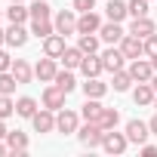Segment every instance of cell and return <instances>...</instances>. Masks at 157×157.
Returning <instances> with one entry per match:
<instances>
[{"label": "cell", "instance_id": "obj_33", "mask_svg": "<svg viewBox=\"0 0 157 157\" xmlns=\"http://www.w3.org/2000/svg\"><path fill=\"white\" fill-rule=\"evenodd\" d=\"M77 46H80L83 52H99V37H96V34H80Z\"/></svg>", "mask_w": 157, "mask_h": 157}, {"label": "cell", "instance_id": "obj_10", "mask_svg": "<svg viewBox=\"0 0 157 157\" xmlns=\"http://www.w3.org/2000/svg\"><path fill=\"white\" fill-rule=\"evenodd\" d=\"M99 37L105 40V43H120L123 37H126V31L120 28V22H102V28H99Z\"/></svg>", "mask_w": 157, "mask_h": 157}, {"label": "cell", "instance_id": "obj_34", "mask_svg": "<svg viewBox=\"0 0 157 157\" xmlns=\"http://www.w3.org/2000/svg\"><path fill=\"white\" fill-rule=\"evenodd\" d=\"M126 10H129L132 19H142V16H148V0H129Z\"/></svg>", "mask_w": 157, "mask_h": 157}, {"label": "cell", "instance_id": "obj_44", "mask_svg": "<svg viewBox=\"0 0 157 157\" xmlns=\"http://www.w3.org/2000/svg\"><path fill=\"white\" fill-rule=\"evenodd\" d=\"M6 43V31H0V46H3Z\"/></svg>", "mask_w": 157, "mask_h": 157}, {"label": "cell", "instance_id": "obj_16", "mask_svg": "<svg viewBox=\"0 0 157 157\" xmlns=\"http://www.w3.org/2000/svg\"><path fill=\"white\" fill-rule=\"evenodd\" d=\"M154 31H157V25H154L148 16H142V19H132V25H129V34H136V37H142V40H145V37H151Z\"/></svg>", "mask_w": 157, "mask_h": 157}, {"label": "cell", "instance_id": "obj_22", "mask_svg": "<svg viewBox=\"0 0 157 157\" xmlns=\"http://www.w3.org/2000/svg\"><path fill=\"white\" fill-rule=\"evenodd\" d=\"M6 43H10V46H25V43H28V31H25V25H13V22H10Z\"/></svg>", "mask_w": 157, "mask_h": 157}, {"label": "cell", "instance_id": "obj_14", "mask_svg": "<svg viewBox=\"0 0 157 157\" xmlns=\"http://www.w3.org/2000/svg\"><path fill=\"white\" fill-rule=\"evenodd\" d=\"M80 71H83V77H99V74L105 71V65H102V56H96V52H86V56H83V62H80Z\"/></svg>", "mask_w": 157, "mask_h": 157}, {"label": "cell", "instance_id": "obj_15", "mask_svg": "<svg viewBox=\"0 0 157 157\" xmlns=\"http://www.w3.org/2000/svg\"><path fill=\"white\" fill-rule=\"evenodd\" d=\"M31 123H34L37 132H52V129H56V114H52L49 108H43V111H37V114L31 117Z\"/></svg>", "mask_w": 157, "mask_h": 157}, {"label": "cell", "instance_id": "obj_32", "mask_svg": "<svg viewBox=\"0 0 157 157\" xmlns=\"http://www.w3.org/2000/svg\"><path fill=\"white\" fill-rule=\"evenodd\" d=\"M28 10H31V19H49V16H52V6H49V3H43V0L31 3Z\"/></svg>", "mask_w": 157, "mask_h": 157}, {"label": "cell", "instance_id": "obj_28", "mask_svg": "<svg viewBox=\"0 0 157 157\" xmlns=\"http://www.w3.org/2000/svg\"><path fill=\"white\" fill-rule=\"evenodd\" d=\"M16 114H19V117H34V114H37V99L22 96V99L16 102Z\"/></svg>", "mask_w": 157, "mask_h": 157}, {"label": "cell", "instance_id": "obj_5", "mask_svg": "<svg viewBox=\"0 0 157 157\" xmlns=\"http://www.w3.org/2000/svg\"><path fill=\"white\" fill-rule=\"evenodd\" d=\"M52 25H56V31L59 34H77V16L71 13V10H62V13H56V19H52Z\"/></svg>", "mask_w": 157, "mask_h": 157}, {"label": "cell", "instance_id": "obj_46", "mask_svg": "<svg viewBox=\"0 0 157 157\" xmlns=\"http://www.w3.org/2000/svg\"><path fill=\"white\" fill-rule=\"evenodd\" d=\"M154 111H157V96H154Z\"/></svg>", "mask_w": 157, "mask_h": 157}, {"label": "cell", "instance_id": "obj_18", "mask_svg": "<svg viewBox=\"0 0 157 157\" xmlns=\"http://www.w3.org/2000/svg\"><path fill=\"white\" fill-rule=\"evenodd\" d=\"M154 96H157V93H154L151 83H139V86L132 90V102H136V105H154Z\"/></svg>", "mask_w": 157, "mask_h": 157}, {"label": "cell", "instance_id": "obj_13", "mask_svg": "<svg viewBox=\"0 0 157 157\" xmlns=\"http://www.w3.org/2000/svg\"><path fill=\"white\" fill-rule=\"evenodd\" d=\"M68 46H65V34H49L46 40H43V56H52V59H62V52H65Z\"/></svg>", "mask_w": 157, "mask_h": 157}, {"label": "cell", "instance_id": "obj_11", "mask_svg": "<svg viewBox=\"0 0 157 157\" xmlns=\"http://www.w3.org/2000/svg\"><path fill=\"white\" fill-rule=\"evenodd\" d=\"M123 62H126V56H123V49L120 46H111V49H105L102 52V65H105V71H120L123 68Z\"/></svg>", "mask_w": 157, "mask_h": 157}, {"label": "cell", "instance_id": "obj_38", "mask_svg": "<svg viewBox=\"0 0 157 157\" xmlns=\"http://www.w3.org/2000/svg\"><path fill=\"white\" fill-rule=\"evenodd\" d=\"M13 68V59H10V52H3L0 49V71H10Z\"/></svg>", "mask_w": 157, "mask_h": 157}, {"label": "cell", "instance_id": "obj_12", "mask_svg": "<svg viewBox=\"0 0 157 157\" xmlns=\"http://www.w3.org/2000/svg\"><path fill=\"white\" fill-rule=\"evenodd\" d=\"M102 28V19L90 10V13H80V19H77V34H99Z\"/></svg>", "mask_w": 157, "mask_h": 157}, {"label": "cell", "instance_id": "obj_47", "mask_svg": "<svg viewBox=\"0 0 157 157\" xmlns=\"http://www.w3.org/2000/svg\"><path fill=\"white\" fill-rule=\"evenodd\" d=\"M10 3H22V0H10Z\"/></svg>", "mask_w": 157, "mask_h": 157}, {"label": "cell", "instance_id": "obj_35", "mask_svg": "<svg viewBox=\"0 0 157 157\" xmlns=\"http://www.w3.org/2000/svg\"><path fill=\"white\" fill-rule=\"evenodd\" d=\"M10 114H16V102H13L10 96H3V93H0V120H6Z\"/></svg>", "mask_w": 157, "mask_h": 157}, {"label": "cell", "instance_id": "obj_1", "mask_svg": "<svg viewBox=\"0 0 157 157\" xmlns=\"http://www.w3.org/2000/svg\"><path fill=\"white\" fill-rule=\"evenodd\" d=\"M77 139H80V145H83V148H102L105 129H102V123H93V120H86L80 129H77Z\"/></svg>", "mask_w": 157, "mask_h": 157}, {"label": "cell", "instance_id": "obj_6", "mask_svg": "<svg viewBox=\"0 0 157 157\" xmlns=\"http://www.w3.org/2000/svg\"><path fill=\"white\" fill-rule=\"evenodd\" d=\"M120 49H123V56H126V59L132 62V59H139V56H145V40L126 31V37L120 40Z\"/></svg>", "mask_w": 157, "mask_h": 157}, {"label": "cell", "instance_id": "obj_40", "mask_svg": "<svg viewBox=\"0 0 157 157\" xmlns=\"http://www.w3.org/2000/svg\"><path fill=\"white\" fill-rule=\"evenodd\" d=\"M148 126H151V136H157V114H154V117L148 120Z\"/></svg>", "mask_w": 157, "mask_h": 157}, {"label": "cell", "instance_id": "obj_45", "mask_svg": "<svg viewBox=\"0 0 157 157\" xmlns=\"http://www.w3.org/2000/svg\"><path fill=\"white\" fill-rule=\"evenodd\" d=\"M151 65H154V71H157V56H154V59H151Z\"/></svg>", "mask_w": 157, "mask_h": 157}, {"label": "cell", "instance_id": "obj_48", "mask_svg": "<svg viewBox=\"0 0 157 157\" xmlns=\"http://www.w3.org/2000/svg\"><path fill=\"white\" fill-rule=\"evenodd\" d=\"M0 16H3V13H0Z\"/></svg>", "mask_w": 157, "mask_h": 157}, {"label": "cell", "instance_id": "obj_19", "mask_svg": "<svg viewBox=\"0 0 157 157\" xmlns=\"http://www.w3.org/2000/svg\"><path fill=\"white\" fill-rule=\"evenodd\" d=\"M102 111H105V108H102V102H99V99H86V105L80 108V117H83V120L99 123V120H102Z\"/></svg>", "mask_w": 157, "mask_h": 157}, {"label": "cell", "instance_id": "obj_8", "mask_svg": "<svg viewBox=\"0 0 157 157\" xmlns=\"http://www.w3.org/2000/svg\"><path fill=\"white\" fill-rule=\"evenodd\" d=\"M148 136H151V126H148V123H142V120H129V123H126V139H129L132 145H145Z\"/></svg>", "mask_w": 157, "mask_h": 157}, {"label": "cell", "instance_id": "obj_30", "mask_svg": "<svg viewBox=\"0 0 157 157\" xmlns=\"http://www.w3.org/2000/svg\"><path fill=\"white\" fill-rule=\"evenodd\" d=\"M99 123H102V129H117V123H120V114H117V108H105Z\"/></svg>", "mask_w": 157, "mask_h": 157}, {"label": "cell", "instance_id": "obj_36", "mask_svg": "<svg viewBox=\"0 0 157 157\" xmlns=\"http://www.w3.org/2000/svg\"><path fill=\"white\" fill-rule=\"evenodd\" d=\"M145 56H148V59L157 56V31H154L151 37H145Z\"/></svg>", "mask_w": 157, "mask_h": 157}, {"label": "cell", "instance_id": "obj_25", "mask_svg": "<svg viewBox=\"0 0 157 157\" xmlns=\"http://www.w3.org/2000/svg\"><path fill=\"white\" fill-rule=\"evenodd\" d=\"M6 19H10L13 25H25V22L31 19V10H28V6H22V3H13V6L6 10Z\"/></svg>", "mask_w": 157, "mask_h": 157}, {"label": "cell", "instance_id": "obj_27", "mask_svg": "<svg viewBox=\"0 0 157 157\" xmlns=\"http://www.w3.org/2000/svg\"><path fill=\"white\" fill-rule=\"evenodd\" d=\"M52 83H56L59 90H65V93H74V90H77V80H74V74H71V68H65V71H59Z\"/></svg>", "mask_w": 157, "mask_h": 157}, {"label": "cell", "instance_id": "obj_7", "mask_svg": "<svg viewBox=\"0 0 157 157\" xmlns=\"http://www.w3.org/2000/svg\"><path fill=\"white\" fill-rule=\"evenodd\" d=\"M65 96H68V93L59 90L56 83L46 86V90H43V108H49V111H62V108H65Z\"/></svg>", "mask_w": 157, "mask_h": 157}, {"label": "cell", "instance_id": "obj_26", "mask_svg": "<svg viewBox=\"0 0 157 157\" xmlns=\"http://www.w3.org/2000/svg\"><path fill=\"white\" fill-rule=\"evenodd\" d=\"M6 145H10V151H13V154H25V151H28V136L16 129V132H10V136H6Z\"/></svg>", "mask_w": 157, "mask_h": 157}, {"label": "cell", "instance_id": "obj_24", "mask_svg": "<svg viewBox=\"0 0 157 157\" xmlns=\"http://www.w3.org/2000/svg\"><path fill=\"white\" fill-rule=\"evenodd\" d=\"M105 13H108V19H111V22H123V19L129 16V10H126V3H123V0H108Z\"/></svg>", "mask_w": 157, "mask_h": 157}, {"label": "cell", "instance_id": "obj_3", "mask_svg": "<svg viewBox=\"0 0 157 157\" xmlns=\"http://www.w3.org/2000/svg\"><path fill=\"white\" fill-rule=\"evenodd\" d=\"M126 145H129L126 132H114V129H105V139H102V148H105L108 154H123V151H126Z\"/></svg>", "mask_w": 157, "mask_h": 157}, {"label": "cell", "instance_id": "obj_41", "mask_svg": "<svg viewBox=\"0 0 157 157\" xmlns=\"http://www.w3.org/2000/svg\"><path fill=\"white\" fill-rule=\"evenodd\" d=\"M6 136H10V129H6V123H3V120H0V139L6 142Z\"/></svg>", "mask_w": 157, "mask_h": 157}, {"label": "cell", "instance_id": "obj_9", "mask_svg": "<svg viewBox=\"0 0 157 157\" xmlns=\"http://www.w3.org/2000/svg\"><path fill=\"white\" fill-rule=\"evenodd\" d=\"M56 74H59V68H56V59H52V56H46V59H40V62L34 65V77H40L43 83H52Z\"/></svg>", "mask_w": 157, "mask_h": 157}, {"label": "cell", "instance_id": "obj_20", "mask_svg": "<svg viewBox=\"0 0 157 157\" xmlns=\"http://www.w3.org/2000/svg\"><path fill=\"white\" fill-rule=\"evenodd\" d=\"M83 93H86V99H102V96L108 93V83H102L99 77H86V83H83Z\"/></svg>", "mask_w": 157, "mask_h": 157}, {"label": "cell", "instance_id": "obj_2", "mask_svg": "<svg viewBox=\"0 0 157 157\" xmlns=\"http://www.w3.org/2000/svg\"><path fill=\"white\" fill-rule=\"evenodd\" d=\"M129 74H132L136 83H151V77H154L151 59H132V62H129Z\"/></svg>", "mask_w": 157, "mask_h": 157}, {"label": "cell", "instance_id": "obj_21", "mask_svg": "<svg viewBox=\"0 0 157 157\" xmlns=\"http://www.w3.org/2000/svg\"><path fill=\"white\" fill-rule=\"evenodd\" d=\"M31 34L40 37V40H46L49 34H56V25L49 19H31Z\"/></svg>", "mask_w": 157, "mask_h": 157}, {"label": "cell", "instance_id": "obj_43", "mask_svg": "<svg viewBox=\"0 0 157 157\" xmlns=\"http://www.w3.org/2000/svg\"><path fill=\"white\" fill-rule=\"evenodd\" d=\"M151 86H154V93H157V71H154V77H151Z\"/></svg>", "mask_w": 157, "mask_h": 157}, {"label": "cell", "instance_id": "obj_23", "mask_svg": "<svg viewBox=\"0 0 157 157\" xmlns=\"http://www.w3.org/2000/svg\"><path fill=\"white\" fill-rule=\"evenodd\" d=\"M83 56H86V52H83L80 46H68V49L62 52V62H65V68H71V71H74V68H80Z\"/></svg>", "mask_w": 157, "mask_h": 157}, {"label": "cell", "instance_id": "obj_39", "mask_svg": "<svg viewBox=\"0 0 157 157\" xmlns=\"http://www.w3.org/2000/svg\"><path fill=\"white\" fill-rule=\"evenodd\" d=\"M142 154H145V157H157V148H154V145H142Z\"/></svg>", "mask_w": 157, "mask_h": 157}, {"label": "cell", "instance_id": "obj_17", "mask_svg": "<svg viewBox=\"0 0 157 157\" xmlns=\"http://www.w3.org/2000/svg\"><path fill=\"white\" fill-rule=\"evenodd\" d=\"M13 77H16V80L19 83H31V77H34V68L25 62V59H13Z\"/></svg>", "mask_w": 157, "mask_h": 157}, {"label": "cell", "instance_id": "obj_37", "mask_svg": "<svg viewBox=\"0 0 157 157\" xmlns=\"http://www.w3.org/2000/svg\"><path fill=\"white\" fill-rule=\"evenodd\" d=\"M93 6H96V0H74V10L77 13H90Z\"/></svg>", "mask_w": 157, "mask_h": 157}, {"label": "cell", "instance_id": "obj_31", "mask_svg": "<svg viewBox=\"0 0 157 157\" xmlns=\"http://www.w3.org/2000/svg\"><path fill=\"white\" fill-rule=\"evenodd\" d=\"M16 86H19V80L13 77V71H0V93H3V96H10Z\"/></svg>", "mask_w": 157, "mask_h": 157}, {"label": "cell", "instance_id": "obj_42", "mask_svg": "<svg viewBox=\"0 0 157 157\" xmlns=\"http://www.w3.org/2000/svg\"><path fill=\"white\" fill-rule=\"evenodd\" d=\"M3 154H10V145H6L3 139H0V157H3Z\"/></svg>", "mask_w": 157, "mask_h": 157}, {"label": "cell", "instance_id": "obj_4", "mask_svg": "<svg viewBox=\"0 0 157 157\" xmlns=\"http://www.w3.org/2000/svg\"><path fill=\"white\" fill-rule=\"evenodd\" d=\"M77 126H80V117H77V111H68V108H62L59 114H56V129L59 132H77Z\"/></svg>", "mask_w": 157, "mask_h": 157}, {"label": "cell", "instance_id": "obj_29", "mask_svg": "<svg viewBox=\"0 0 157 157\" xmlns=\"http://www.w3.org/2000/svg\"><path fill=\"white\" fill-rule=\"evenodd\" d=\"M132 83H136V80H132V74H129V71H123V68H120V71H114V83H111V86H114L117 93H126Z\"/></svg>", "mask_w": 157, "mask_h": 157}]
</instances>
